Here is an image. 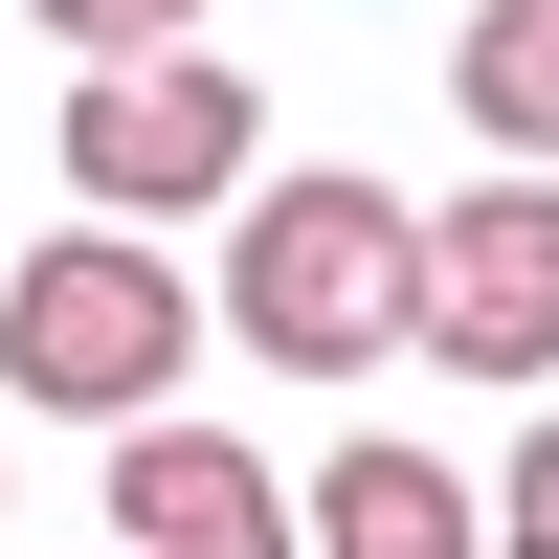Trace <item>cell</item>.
Instances as JSON below:
<instances>
[{
	"mask_svg": "<svg viewBox=\"0 0 559 559\" xmlns=\"http://www.w3.org/2000/svg\"><path fill=\"white\" fill-rule=\"evenodd\" d=\"M202 313L224 292H179V269L90 202V224H45V247L0 269V403H23V426H134V403H179Z\"/></svg>",
	"mask_w": 559,
	"mask_h": 559,
	"instance_id": "1",
	"label": "cell"
},
{
	"mask_svg": "<svg viewBox=\"0 0 559 559\" xmlns=\"http://www.w3.org/2000/svg\"><path fill=\"white\" fill-rule=\"evenodd\" d=\"M224 336L292 358V381H358L381 336H426V224H403L381 179H269L247 269H224Z\"/></svg>",
	"mask_w": 559,
	"mask_h": 559,
	"instance_id": "2",
	"label": "cell"
},
{
	"mask_svg": "<svg viewBox=\"0 0 559 559\" xmlns=\"http://www.w3.org/2000/svg\"><path fill=\"white\" fill-rule=\"evenodd\" d=\"M68 179H90L112 224L247 202V68H202V45H112V68L68 90Z\"/></svg>",
	"mask_w": 559,
	"mask_h": 559,
	"instance_id": "3",
	"label": "cell"
},
{
	"mask_svg": "<svg viewBox=\"0 0 559 559\" xmlns=\"http://www.w3.org/2000/svg\"><path fill=\"white\" fill-rule=\"evenodd\" d=\"M426 358H471V381H559V157L471 179V202L426 224Z\"/></svg>",
	"mask_w": 559,
	"mask_h": 559,
	"instance_id": "4",
	"label": "cell"
},
{
	"mask_svg": "<svg viewBox=\"0 0 559 559\" xmlns=\"http://www.w3.org/2000/svg\"><path fill=\"white\" fill-rule=\"evenodd\" d=\"M112 537H134V559H313L292 471H247V448L179 426V403H134V426H112Z\"/></svg>",
	"mask_w": 559,
	"mask_h": 559,
	"instance_id": "5",
	"label": "cell"
},
{
	"mask_svg": "<svg viewBox=\"0 0 559 559\" xmlns=\"http://www.w3.org/2000/svg\"><path fill=\"white\" fill-rule=\"evenodd\" d=\"M492 515L426 471V448H313V559H471Z\"/></svg>",
	"mask_w": 559,
	"mask_h": 559,
	"instance_id": "6",
	"label": "cell"
},
{
	"mask_svg": "<svg viewBox=\"0 0 559 559\" xmlns=\"http://www.w3.org/2000/svg\"><path fill=\"white\" fill-rule=\"evenodd\" d=\"M448 112H471L492 157H559V0H471V45H448Z\"/></svg>",
	"mask_w": 559,
	"mask_h": 559,
	"instance_id": "7",
	"label": "cell"
},
{
	"mask_svg": "<svg viewBox=\"0 0 559 559\" xmlns=\"http://www.w3.org/2000/svg\"><path fill=\"white\" fill-rule=\"evenodd\" d=\"M23 23H45V45H68V68H112V45H202V23H224V0H23Z\"/></svg>",
	"mask_w": 559,
	"mask_h": 559,
	"instance_id": "8",
	"label": "cell"
},
{
	"mask_svg": "<svg viewBox=\"0 0 559 559\" xmlns=\"http://www.w3.org/2000/svg\"><path fill=\"white\" fill-rule=\"evenodd\" d=\"M492 537H515V559H559V426L515 448V492H492Z\"/></svg>",
	"mask_w": 559,
	"mask_h": 559,
	"instance_id": "9",
	"label": "cell"
},
{
	"mask_svg": "<svg viewBox=\"0 0 559 559\" xmlns=\"http://www.w3.org/2000/svg\"><path fill=\"white\" fill-rule=\"evenodd\" d=\"M112 559H134V537H112Z\"/></svg>",
	"mask_w": 559,
	"mask_h": 559,
	"instance_id": "10",
	"label": "cell"
}]
</instances>
